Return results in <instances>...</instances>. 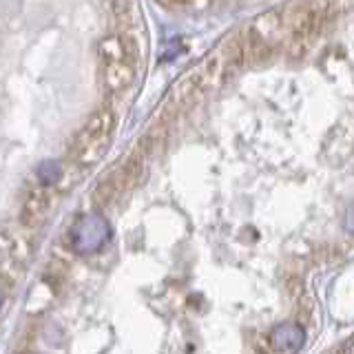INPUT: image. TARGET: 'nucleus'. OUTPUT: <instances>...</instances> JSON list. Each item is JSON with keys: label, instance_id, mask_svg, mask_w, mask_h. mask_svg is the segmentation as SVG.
Listing matches in <instances>:
<instances>
[{"label": "nucleus", "instance_id": "8", "mask_svg": "<svg viewBox=\"0 0 354 354\" xmlns=\"http://www.w3.org/2000/svg\"><path fill=\"white\" fill-rule=\"evenodd\" d=\"M131 9H133V5H131V3H115V5H113V11H118V14H129ZM118 20H122V33L129 31V29H127L129 18H127V16H118Z\"/></svg>", "mask_w": 354, "mask_h": 354}, {"label": "nucleus", "instance_id": "2", "mask_svg": "<svg viewBox=\"0 0 354 354\" xmlns=\"http://www.w3.org/2000/svg\"><path fill=\"white\" fill-rule=\"evenodd\" d=\"M328 5H304L299 7V11L292 18L290 25V53L292 55H301L308 51V47L317 40L319 31H321V22H324L326 14L324 9Z\"/></svg>", "mask_w": 354, "mask_h": 354}, {"label": "nucleus", "instance_id": "3", "mask_svg": "<svg viewBox=\"0 0 354 354\" xmlns=\"http://www.w3.org/2000/svg\"><path fill=\"white\" fill-rule=\"evenodd\" d=\"M109 239V224L100 215H86L71 228V248L77 252H95Z\"/></svg>", "mask_w": 354, "mask_h": 354}, {"label": "nucleus", "instance_id": "9", "mask_svg": "<svg viewBox=\"0 0 354 354\" xmlns=\"http://www.w3.org/2000/svg\"><path fill=\"white\" fill-rule=\"evenodd\" d=\"M18 354H31V350H20Z\"/></svg>", "mask_w": 354, "mask_h": 354}, {"label": "nucleus", "instance_id": "7", "mask_svg": "<svg viewBox=\"0 0 354 354\" xmlns=\"http://www.w3.org/2000/svg\"><path fill=\"white\" fill-rule=\"evenodd\" d=\"M62 175V166L60 162H44L38 166V180L44 184V186H51L60 180Z\"/></svg>", "mask_w": 354, "mask_h": 354}, {"label": "nucleus", "instance_id": "6", "mask_svg": "<svg viewBox=\"0 0 354 354\" xmlns=\"http://www.w3.org/2000/svg\"><path fill=\"white\" fill-rule=\"evenodd\" d=\"M304 328L299 324H281L272 330L270 346L277 354H292L304 346Z\"/></svg>", "mask_w": 354, "mask_h": 354}, {"label": "nucleus", "instance_id": "4", "mask_svg": "<svg viewBox=\"0 0 354 354\" xmlns=\"http://www.w3.org/2000/svg\"><path fill=\"white\" fill-rule=\"evenodd\" d=\"M53 208V191L51 188H33L27 193L25 202H22L18 221L25 230H36L47 221Z\"/></svg>", "mask_w": 354, "mask_h": 354}, {"label": "nucleus", "instance_id": "1", "mask_svg": "<svg viewBox=\"0 0 354 354\" xmlns=\"http://www.w3.org/2000/svg\"><path fill=\"white\" fill-rule=\"evenodd\" d=\"M118 127V115L111 106H102L91 115L84 129L77 133L73 144V155L80 164H97L111 147L113 133Z\"/></svg>", "mask_w": 354, "mask_h": 354}, {"label": "nucleus", "instance_id": "5", "mask_svg": "<svg viewBox=\"0 0 354 354\" xmlns=\"http://www.w3.org/2000/svg\"><path fill=\"white\" fill-rule=\"evenodd\" d=\"M136 75H138V62H133V60L102 64V84L111 93L129 88L136 82Z\"/></svg>", "mask_w": 354, "mask_h": 354}]
</instances>
